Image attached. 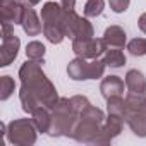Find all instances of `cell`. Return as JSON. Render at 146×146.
I'll list each match as a JSON object with an SVG mask.
<instances>
[{
	"label": "cell",
	"instance_id": "4fadbf2b",
	"mask_svg": "<svg viewBox=\"0 0 146 146\" xmlns=\"http://www.w3.org/2000/svg\"><path fill=\"white\" fill-rule=\"evenodd\" d=\"M103 40L107 41L108 46L113 48H124L127 43V35L120 26H108L103 33Z\"/></svg>",
	"mask_w": 146,
	"mask_h": 146
},
{
	"label": "cell",
	"instance_id": "ba28073f",
	"mask_svg": "<svg viewBox=\"0 0 146 146\" xmlns=\"http://www.w3.org/2000/svg\"><path fill=\"white\" fill-rule=\"evenodd\" d=\"M102 125L103 124H98L95 120L79 117V120L76 122V127H74V131H72L70 137H74L78 143H95V139L102 132Z\"/></svg>",
	"mask_w": 146,
	"mask_h": 146
},
{
	"label": "cell",
	"instance_id": "603a6c76",
	"mask_svg": "<svg viewBox=\"0 0 146 146\" xmlns=\"http://www.w3.org/2000/svg\"><path fill=\"white\" fill-rule=\"evenodd\" d=\"M105 9V0H88L84 4V16L86 17H98Z\"/></svg>",
	"mask_w": 146,
	"mask_h": 146
},
{
	"label": "cell",
	"instance_id": "f546056e",
	"mask_svg": "<svg viewBox=\"0 0 146 146\" xmlns=\"http://www.w3.org/2000/svg\"><path fill=\"white\" fill-rule=\"evenodd\" d=\"M23 4H28V5H36V4H40L41 0H21Z\"/></svg>",
	"mask_w": 146,
	"mask_h": 146
},
{
	"label": "cell",
	"instance_id": "7c38bea8",
	"mask_svg": "<svg viewBox=\"0 0 146 146\" xmlns=\"http://www.w3.org/2000/svg\"><path fill=\"white\" fill-rule=\"evenodd\" d=\"M125 88L131 93H143L146 95V78L141 70L131 69L125 74Z\"/></svg>",
	"mask_w": 146,
	"mask_h": 146
},
{
	"label": "cell",
	"instance_id": "83f0119b",
	"mask_svg": "<svg viewBox=\"0 0 146 146\" xmlns=\"http://www.w3.org/2000/svg\"><path fill=\"white\" fill-rule=\"evenodd\" d=\"M137 26H139V29L146 35V12H143V14L139 16V19H137Z\"/></svg>",
	"mask_w": 146,
	"mask_h": 146
},
{
	"label": "cell",
	"instance_id": "d4e9b609",
	"mask_svg": "<svg viewBox=\"0 0 146 146\" xmlns=\"http://www.w3.org/2000/svg\"><path fill=\"white\" fill-rule=\"evenodd\" d=\"M79 117H83V119H90V120H95V122H98V124H103L105 122V113H103V110L102 108H98V107H93V105H90Z\"/></svg>",
	"mask_w": 146,
	"mask_h": 146
},
{
	"label": "cell",
	"instance_id": "f1b7e54d",
	"mask_svg": "<svg viewBox=\"0 0 146 146\" xmlns=\"http://www.w3.org/2000/svg\"><path fill=\"white\" fill-rule=\"evenodd\" d=\"M60 4H62L65 9H69V11H74V7H76V0H60Z\"/></svg>",
	"mask_w": 146,
	"mask_h": 146
},
{
	"label": "cell",
	"instance_id": "5b68a950",
	"mask_svg": "<svg viewBox=\"0 0 146 146\" xmlns=\"http://www.w3.org/2000/svg\"><path fill=\"white\" fill-rule=\"evenodd\" d=\"M107 64L98 58H83L76 57L74 60H70L67 65V76L72 81H88V79H100L105 74Z\"/></svg>",
	"mask_w": 146,
	"mask_h": 146
},
{
	"label": "cell",
	"instance_id": "cb8c5ba5",
	"mask_svg": "<svg viewBox=\"0 0 146 146\" xmlns=\"http://www.w3.org/2000/svg\"><path fill=\"white\" fill-rule=\"evenodd\" d=\"M127 50L134 57H143L146 55V40L144 38H134L127 43Z\"/></svg>",
	"mask_w": 146,
	"mask_h": 146
},
{
	"label": "cell",
	"instance_id": "8992f818",
	"mask_svg": "<svg viewBox=\"0 0 146 146\" xmlns=\"http://www.w3.org/2000/svg\"><path fill=\"white\" fill-rule=\"evenodd\" d=\"M21 40L14 35V26L2 23V46H0V67H7L12 64L19 53Z\"/></svg>",
	"mask_w": 146,
	"mask_h": 146
},
{
	"label": "cell",
	"instance_id": "6da1fadb",
	"mask_svg": "<svg viewBox=\"0 0 146 146\" xmlns=\"http://www.w3.org/2000/svg\"><path fill=\"white\" fill-rule=\"evenodd\" d=\"M43 62H38V60H26L21 69H19V79H21V90H26L29 91L31 95H35L38 98V102L50 108L58 102V95H57V90L55 86L52 84V81L46 78V74L43 72L41 65Z\"/></svg>",
	"mask_w": 146,
	"mask_h": 146
},
{
	"label": "cell",
	"instance_id": "ffe728a7",
	"mask_svg": "<svg viewBox=\"0 0 146 146\" xmlns=\"http://www.w3.org/2000/svg\"><path fill=\"white\" fill-rule=\"evenodd\" d=\"M107 112L125 119V98H122V96H112V98H108L107 100Z\"/></svg>",
	"mask_w": 146,
	"mask_h": 146
},
{
	"label": "cell",
	"instance_id": "52a82bcc",
	"mask_svg": "<svg viewBox=\"0 0 146 146\" xmlns=\"http://www.w3.org/2000/svg\"><path fill=\"white\" fill-rule=\"evenodd\" d=\"M107 41L103 38L90 40H72V52L83 58H98L107 52Z\"/></svg>",
	"mask_w": 146,
	"mask_h": 146
},
{
	"label": "cell",
	"instance_id": "9a60e30c",
	"mask_svg": "<svg viewBox=\"0 0 146 146\" xmlns=\"http://www.w3.org/2000/svg\"><path fill=\"white\" fill-rule=\"evenodd\" d=\"M139 112H146V95L129 93L125 96V117L131 113H139Z\"/></svg>",
	"mask_w": 146,
	"mask_h": 146
},
{
	"label": "cell",
	"instance_id": "3957f363",
	"mask_svg": "<svg viewBox=\"0 0 146 146\" xmlns=\"http://www.w3.org/2000/svg\"><path fill=\"white\" fill-rule=\"evenodd\" d=\"M79 115L72 110L70 98H58V102L52 107V125L48 134L50 136H72Z\"/></svg>",
	"mask_w": 146,
	"mask_h": 146
},
{
	"label": "cell",
	"instance_id": "e0dca14e",
	"mask_svg": "<svg viewBox=\"0 0 146 146\" xmlns=\"http://www.w3.org/2000/svg\"><path fill=\"white\" fill-rule=\"evenodd\" d=\"M122 127H124V119L119 117V115H113V113H108V117L105 119L103 122V131L113 139L117 137L120 132H122Z\"/></svg>",
	"mask_w": 146,
	"mask_h": 146
},
{
	"label": "cell",
	"instance_id": "4316f807",
	"mask_svg": "<svg viewBox=\"0 0 146 146\" xmlns=\"http://www.w3.org/2000/svg\"><path fill=\"white\" fill-rule=\"evenodd\" d=\"M129 4H131V0H108V5L115 14L125 12L129 9Z\"/></svg>",
	"mask_w": 146,
	"mask_h": 146
},
{
	"label": "cell",
	"instance_id": "30bf717a",
	"mask_svg": "<svg viewBox=\"0 0 146 146\" xmlns=\"http://www.w3.org/2000/svg\"><path fill=\"white\" fill-rule=\"evenodd\" d=\"M21 2V0H19ZM24 19H23V29L28 36H38L41 31H43V21L38 17V14L35 12L33 5H28L24 4Z\"/></svg>",
	"mask_w": 146,
	"mask_h": 146
},
{
	"label": "cell",
	"instance_id": "277c9868",
	"mask_svg": "<svg viewBox=\"0 0 146 146\" xmlns=\"http://www.w3.org/2000/svg\"><path fill=\"white\" fill-rule=\"evenodd\" d=\"M2 131L7 141L14 146H31L38 137V129L33 119H16L7 125L2 124Z\"/></svg>",
	"mask_w": 146,
	"mask_h": 146
},
{
	"label": "cell",
	"instance_id": "8fae6325",
	"mask_svg": "<svg viewBox=\"0 0 146 146\" xmlns=\"http://www.w3.org/2000/svg\"><path fill=\"white\" fill-rule=\"evenodd\" d=\"M124 86H125V83L119 76H108L102 81L100 91H102V96L105 100H108L112 96H122L124 95Z\"/></svg>",
	"mask_w": 146,
	"mask_h": 146
},
{
	"label": "cell",
	"instance_id": "ac0fdd59",
	"mask_svg": "<svg viewBox=\"0 0 146 146\" xmlns=\"http://www.w3.org/2000/svg\"><path fill=\"white\" fill-rule=\"evenodd\" d=\"M103 62L107 64V67H112V69H119L125 64V55L122 50L119 48H113V50H107L103 53Z\"/></svg>",
	"mask_w": 146,
	"mask_h": 146
},
{
	"label": "cell",
	"instance_id": "5bb4252c",
	"mask_svg": "<svg viewBox=\"0 0 146 146\" xmlns=\"http://www.w3.org/2000/svg\"><path fill=\"white\" fill-rule=\"evenodd\" d=\"M31 119H33L36 129H38V132L48 134L50 125H52V112H50V108H46V107H43V105L38 107V108L31 113Z\"/></svg>",
	"mask_w": 146,
	"mask_h": 146
},
{
	"label": "cell",
	"instance_id": "484cf974",
	"mask_svg": "<svg viewBox=\"0 0 146 146\" xmlns=\"http://www.w3.org/2000/svg\"><path fill=\"white\" fill-rule=\"evenodd\" d=\"M70 105H72V110H74L78 115H81L91 103H90V100L86 98V96H83V95H76V96H72L70 98Z\"/></svg>",
	"mask_w": 146,
	"mask_h": 146
},
{
	"label": "cell",
	"instance_id": "9c48e42d",
	"mask_svg": "<svg viewBox=\"0 0 146 146\" xmlns=\"http://www.w3.org/2000/svg\"><path fill=\"white\" fill-rule=\"evenodd\" d=\"M24 4L19 0H0V19L12 26L23 24L24 19Z\"/></svg>",
	"mask_w": 146,
	"mask_h": 146
},
{
	"label": "cell",
	"instance_id": "2e32d148",
	"mask_svg": "<svg viewBox=\"0 0 146 146\" xmlns=\"http://www.w3.org/2000/svg\"><path fill=\"white\" fill-rule=\"evenodd\" d=\"M125 122L137 137H146V112L131 113L125 117Z\"/></svg>",
	"mask_w": 146,
	"mask_h": 146
},
{
	"label": "cell",
	"instance_id": "d6986e66",
	"mask_svg": "<svg viewBox=\"0 0 146 146\" xmlns=\"http://www.w3.org/2000/svg\"><path fill=\"white\" fill-rule=\"evenodd\" d=\"M90 38H95L93 24L86 17H79L78 26H76V33H74V40H90Z\"/></svg>",
	"mask_w": 146,
	"mask_h": 146
},
{
	"label": "cell",
	"instance_id": "7402d4cb",
	"mask_svg": "<svg viewBox=\"0 0 146 146\" xmlns=\"http://www.w3.org/2000/svg\"><path fill=\"white\" fill-rule=\"evenodd\" d=\"M16 91V83L11 76H2L0 78V100L5 102L11 98V95Z\"/></svg>",
	"mask_w": 146,
	"mask_h": 146
},
{
	"label": "cell",
	"instance_id": "7a4b0ae2",
	"mask_svg": "<svg viewBox=\"0 0 146 146\" xmlns=\"http://www.w3.org/2000/svg\"><path fill=\"white\" fill-rule=\"evenodd\" d=\"M67 11L69 9H65L62 4H57V2H46L41 7L43 35L53 45L62 43L65 38L64 24H65V17H67Z\"/></svg>",
	"mask_w": 146,
	"mask_h": 146
},
{
	"label": "cell",
	"instance_id": "44dd1931",
	"mask_svg": "<svg viewBox=\"0 0 146 146\" xmlns=\"http://www.w3.org/2000/svg\"><path fill=\"white\" fill-rule=\"evenodd\" d=\"M45 52H46L45 45L40 43V41H36V40H35V41H29L28 46H26V57L31 58V60L43 62V58H45Z\"/></svg>",
	"mask_w": 146,
	"mask_h": 146
}]
</instances>
